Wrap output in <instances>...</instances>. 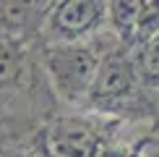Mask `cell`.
Here are the masks:
<instances>
[{
	"instance_id": "obj_6",
	"label": "cell",
	"mask_w": 159,
	"mask_h": 157,
	"mask_svg": "<svg viewBox=\"0 0 159 157\" xmlns=\"http://www.w3.org/2000/svg\"><path fill=\"white\" fill-rule=\"evenodd\" d=\"M133 55H136L138 71H141L143 87L159 102V34H154L141 45H133Z\"/></svg>"
},
{
	"instance_id": "obj_1",
	"label": "cell",
	"mask_w": 159,
	"mask_h": 157,
	"mask_svg": "<svg viewBox=\"0 0 159 157\" xmlns=\"http://www.w3.org/2000/svg\"><path fill=\"white\" fill-rule=\"evenodd\" d=\"M120 45V37L112 29H104L89 39H78V42H39V63L55 92V100H60L73 110H84L99 63L104 60L107 52H112Z\"/></svg>"
},
{
	"instance_id": "obj_3",
	"label": "cell",
	"mask_w": 159,
	"mask_h": 157,
	"mask_svg": "<svg viewBox=\"0 0 159 157\" xmlns=\"http://www.w3.org/2000/svg\"><path fill=\"white\" fill-rule=\"evenodd\" d=\"M104 29H112L107 0H55L42 24L37 42H78V39H89Z\"/></svg>"
},
{
	"instance_id": "obj_4",
	"label": "cell",
	"mask_w": 159,
	"mask_h": 157,
	"mask_svg": "<svg viewBox=\"0 0 159 157\" xmlns=\"http://www.w3.org/2000/svg\"><path fill=\"white\" fill-rule=\"evenodd\" d=\"M52 0H0V34L37 42Z\"/></svg>"
},
{
	"instance_id": "obj_7",
	"label": "cell",
	"mask_w": 159,
	"mask_h": 157,
	"mask_svg": "<svg viewBox=\"0 0 159 157\" xmlns=\"http://www.w3.org/2000/svg\"><path fill=\"white\" fill-rule=\"evenodd\" d=\"M154 34H159V0H141L136 24V45L146 42Z\"/></svg>"
},
{
	"instance_id": "obj_8",
	"label": "cell",
	"mask_w": 159,
	"mask_h": 157,
	"mask_svg": "<svg viewBox=\"0 0 159 157\" xmlns=\"http://www.w3.org/2000/svg\"><path fill=\"white\" fill-rule=\"evenodd\" d=\"M138 157H159V141L146 136L141 141V147H138Z\"/></svg>"
},
{
	"instance_id": "obj_9",
	"label": "cell",
	"mask_w": 159,
	"mask_h": 157,
	"mask_svg": "<svg viewBox=\"0 0 159 157\" xmlns=\"http://www.w3.org/2000/svg\"><path fill=\"white\" fill-rule=\"evenodd\" d=\"M52 3H55V0H52Z\"/></svg>"
},
{
	"instance_id": "obj_2",
	"label": "cell",
	"mask_w": 159,
	"mask_h": 157,
	"mask_svg": "<svg viewBox=\"0 0 159 157\" xmlns=\"http://www.w3.org/2000/svg\"><path fill=\"white\" fill-rule=\"evenodd\" d=\"M120 118L94 110H76L57 115L44 131V149L50 157H102L112 141Z\"/></svg>"
},
{
	"instance_id": "obj_5",
	"label": "cell",
	"mask_w": 159,
	"mask_h": 157,
	"mask_svg": "<svg viewBox=\"0 0 159 157\" xmlns=\"http://www.w3.org/2000/svg\"><path fill=\"white\" fill-rule=\"evenodd\" d=\"M110 5V26L123 45H136V24H138V8L141 0H107Z\"/></svg>"
}]
</instances>
